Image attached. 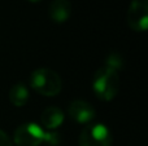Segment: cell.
Segmentation results:
<instances>
[{
    "label": "cell",
    "mask_w": 148,
    "mask_h": 146,
    "mask_svg": "<svg viewBox=\"0 0 148 146\" xmlns=\"http://www.w3.org/2000/svg\"><path fill=\"white\" fill-rule=\"evenodd\" d=\"M13 142L17 146H39L43 142L57 146L60 144V136L56 132L46 131L36 123H25L16 128Z\"/></svg>",
    "instance_id": "1"
},
{
    "label": "cell",
    "mask_w": 148,
    "mask_h": 146,
    "mask_svg": "<svg viewBox=\"0 0 148 146\" xmlns=\"http://www.w3.org/2000/svg\"><path fill=\"white\" fill-rule=\"evenodd\" d=\"M92 91L101 101H112L120 91V75L112 67L101 66L94 75Z\"/></svg>",
    "instance_id": "2"
},
{
    "label": "cell",
    "mask_w": 148,
    "mask_h": 146,
    "mask_svg": "<svg viewBox=\"0 0 148 146\" xmlns=\"http://www.w3.org/2000/svg\"><path fill=\"white\" fill-rule=\"evenodd\" d=\"M30 85L36 93L47 97L57 96L62 89V80L56 71L47 67L36 69L30 75Z\"/></svg>",
    "instance_id": "3"
},
{
    "label": "cell",
    "mask_w": 148,
    "mask_h": 146,
    "mask_svg": "<svg viewBox=\"0 0 148 146\" xmlns=\"http://www.w3.org/2000/svg\"><path fill=\"white\" fill-rule=\"evenodd\" d=\"M79 146H112V135L103 123H90L79 135Z\"/></svg>",
    "instance_id": "4"
},
{
    "label": "cell",
    "mask_w": 148,
    "mask_h": 146,
    "mask_svg": "<svg viewBox=\"0 0 148 146\" xmlns=\"http://www.w3.org/2000/svg\"><path fill=\"white\" fill-rule=\"evenodd\" d=\"M127 25L136 32L148 28V0H133L126 14Z\"/></svg>",
    "instance_id": "5"
},
{
    "label": "cell",
    "mask_w": 148,
    "mask_h": 146,
    "mask_svg": "<svg viewBox=\"0 0 148 146\" xmlns=\"http://www.w3.org/2000/svg\"><path fill=\"white\" fill-rule=\"evenodd\" d=\"M68 114L74 122L79 124H90L95 119L96 111L90 102L83 100L72 101L68 106Z\"/></svg>",
    "instance_id": "6"
},
{
    "label": "cell",
    "mask_w": 148,
    "mask_h": 146,
    "mask_svg": "<svg viewBox=\"0 0 148 146\" xmlns=\"http://www.w3.org/2000/svg\"><path fill=\"white\" fill-rule=\"evenodd\" d=\"M64 113L61 109L56 107V106H49L42 113L40 116V124L46 131H53V129L59 128L64 122Z\"/></svg>",
    "instance_id": "7"
},
{
    "label": "cell",
    "mask_w": 148,
    "mask_h": 146,
    "mask_svg": "<svg viewBox=\"0 0 148 146\" xmlns=\"http://www.w3.org/2000/svg\"><path fill=\"white\" fill-rule=\"evenodd\" d=\"M49 17L56 23H64L72 14V4L69 0H53L49 4Z\"/></svg>",
    "instance_id": "8"
},
{
    "label": "cell",
    "mask_w": 148,
    "mask_h": 146,
    "mask_svg": "<svg viewBox=\"0 0 148 146\" xmlns=\"http://www.w3.org/2000/svg\"><path fill=\"white\" fill-rule=\"evenodd\" d=\"M9 101L13 106H25L29 101V89L23 83H16L9 91Z\"/></svg>",
    "instance_id": "9"
},
{
    "label": "cell",
    "mask_w": 148,
    "mask_h": 146,
    "mask_svg": "<svg viewBox=\"0 0 148 146\" xmlns=\"http://www.w3.org/2000/svg\"><path fill=\"white\" fill-rule=\"evenodd\" d=\"M122 57L120 56V53H117V52H112V53L108 54L107 59H105V65L109 67H112V69L114 70H120L121 67H122Z\"/></svg>",
    "instance_id": "10"
},
{
    "label": "cell",
    "mask_w": 148,
    "mask_h": 146,
    "mask_svg": "<svg viewBox=\"0 0 148 146\" xmlns=\"http://www.w3.org/2000/svg\"><path fill=\"white\" fill-rule=\"evenodd\" d=\"M0 146H13V142L10 137L7 135V132L0 129Z\"/></svg>",
    "instance_id": "11"
},
{
    "label": "cell",
    "mask_w": 148,
    "mask_h": 146,
    "mask_svg": "<svg viewBox=\"0 0 148 146\" xmlns=\"http://www.w3.org/2000/svg\"><path fill=\"white\" fill-rule=\"evenodd\" d=\"M27 1H30V3H39L40 0H27Z\"/></svg>",
    "instance_id": "12"
}]
</instances>
